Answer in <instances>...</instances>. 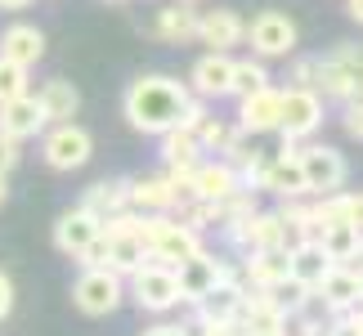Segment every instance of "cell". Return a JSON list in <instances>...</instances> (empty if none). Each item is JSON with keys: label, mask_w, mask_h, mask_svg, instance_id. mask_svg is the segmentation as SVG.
Listing matches in <instances>:
<instances>
[{"label": "cell", "mask_w": 363, "mask_h": 336, "mask_svg": "<svg viewBox=\"0 0 363 336\" xmlns=\"http://www.w3.org/2000/svg\"><path fill=\"white\" fill-rule=\"evenodd\" d=\"M32 0H0V9H27Z\"/></svg>", "instance_id": "cell-42"}, {"label": "cell", "mask_w": 363, "mask_h": 336, "mask_svg": "<svg viewBox=\"0 0 363 336\" xmlns=\"http://www.w3.org/2000/svg\"><path fill=\"white\" fill-rule=\"evenodd\" d=\"M291 274V260H287V247H269V251H247V264H242V278L247 287H274L278 278Z\"/></svg>", "instance_id": "cell-24"}, {"label": "cell", "mask_w": 363, "mask_h": 336, "mask_svg": "<svg viewBox=\"0 0 363 336\" xmlns=\"http://www.w3.org/2000/svg\"><path fill=\"white\" fill-rule=\"evenodd\" d=\"M238 189H242V175L233 171L225 157L193 166V193H198L202 202H225V198H233Z\"/></svg>", "instance_id": "cell-17"}, {"label": "cell", "mask_w": 363, "mask_h": 336, "mask_svg": "<svg viewBox=\"0 0 363 336\" xmlns=\"http://www.w3.org/2000/svg\"><path fill=\"white\" fill-rule=\"evenodd\" d=\"M130 206L135 211H175L179 189L171 175H135L130 179Z\"/></svg>", "instance_id": "cell-19"}, {"label": "cell", "mask_w": 363, "mask_h": 336, "mask_svg": "<svg viewBox=\"0 0 363 336\" xmlns=\"http://www.w3.org/2000/svg\"><path fill=\"white\" fill-rule=\"evenodd\" d=\"M99 233H104V224L94 220L86 206H77V211H63L59 224H54V247H59L67 260H81V251H86Z\"/></svg>", "instance_id": "cell-12"}, {"label": "cell", "mask_w": 363, "mask_h": 336, "mask_svg": "<svg viewBox=\"0 0 363 336\" xmlns=\"http://www.w3.org/2000/svg\"><path fill=\"white\" fill-rule=\"evenodd\" d=\"M189 99H193V90L184 81L152 72V77H135L130 86H125L121 112L139 135H162V130H171V125H179Z\"/></svg>", "instance_id": "cell-1"}, {"label": "cell", "mask_w": 363, "mask_h": 336, "mask_svg": "<svg viewBox=\"0 0 363 336\" xmlns=\"http://www.w3.org/2000/svg\"><path fill=\"white\" fill-rule=\"evenodd\" d=\"M269 86V72H264V63L260 59H242V63H233V90L229 94H256V90H264Z\"/></svg>", "instance_id": "cell-30"}, {"label": "cell", "mask_w": 363, "mask_h": 336, "mask_svg": "<svg viewBox=\"0 0 363 336\" xmlns=\"http://www.w3.org/2000/svg\"><path fill=\"white\" fill-rule=\"evenodd\" d=\"M81 264H86V269H108V233H99L86 251H81Z\"/></svg>", "instance_id": "cell-33"}, {"label": "cell", "mask_w": 363, "mask_h": 336, "mask_svg": "<svg viewBox=\"0 0 363 336\" xmlns=\"http://www.w3.org/2000/svg\"><path fill=\"white\" fill-rule=\"evenodd\" d=\"M5 198H9V184H5V175H0V206H5Z\"/></svg>", "instance_id": "cell-43"}, {"label": "cell", "mask_w": 363, "mask_h": 336, "mask_svg": "<svg viewBox=\"0 0 363 336\" xmlns=\"http://www.w3.org/2000/svg\"><path fill=\"white\" fill-rule=\"evenodd\" d=\"M345 220L363 229V193H345Z\"/></svg>", "instance_id": "cell-39"}, {"label": "cell", "mask_w": 363, "mask_h": 336, "mask_svg": "<svg viewBox=\"0 0 363 336\" xmlns=\"http://www.w3.org/2000/svg\"><path fill=\"white\" fill-rule=\"evenodd\" d=\"M314 291H318V301H323L332 314H345V310H354V305H363L359 301V274L345 269V264H332Z\"/></svg>", "instance_id": "cell-21"}, {"label": "cell", "mask_w": 363, "mask_h": 336, "mask_svg": "<svg viewBox=\"0 0 363 336\" xmlns=\"http://www.w3.org/2000/svg\"><path fill=\"white\" fill-rule=\"evenodd\" d=\"M0 54L13 63H23V67H36L40 59H45V32L32 23H13L0 32Z\"/></svg>", "instance_id": "cell-20"}, {"label": "cell", "mask_w": 363, "mask_h": 336, "mask_svg": "<svg viewBox=\"0 0 363 336\" xmlns=\"http://www.w3.org/2000/svg\"><path fill=\"white\" fill-rule=\"evenodd\" d=\"M157 40H171V45H189V40H198V9L189 5V0H175V5L157 9V18L148 27Z\"/></svg>", "instance_id": "cell-18"}, {"label": "cell", "mask_w": 363, "mask_h": 336, "mask_svg": "<svg viewBox=\"0 0 363 336\" xmlns=\"http://www.w3.org/2000/svg\"><path fill=\"white\" fill-rule=\"evenodd\" d=\"M359 301H363V269H359Z\"/></svg>", "instance_id": "cell-44"}, {"label": "cell", "mask_w": 363, "mask_h": 336, "mask_svg": "<svg viewBox=\"0 0 363 336\" xmlns=\"http://www.w3.org/2000/svg\"><path fill=\"white\" fill-rule=\"evenodd\" d=\"M189 90L198 94V99H225V94L233 90V59H229V50L202 54V59L193 63V72H189Z\"/></svg>", "instance_id": "cell-10"}, {"label": "cell", "mask_w": 363, "mask_h": 336, "mask_svg": "<svg viewBox=\"0 0 363 336\" xmlns=\"http://www.w3.org/2000/svg\"><path fill=\"white\" fill-rule=\"evenodd\" d=\"M345 135L363 144V99H350V103H345Z\"/></svg>", "instance_id": "cell-35"}, {"label": "cell", "mask_w": 363, "mask_h": 336, "mask_svg": "<svg viewBox=\"0 0 363 336\" xmlns=\"http://www.w3.org/2000/svg\"><path fill=\"white\" fill-rule=\"evenodd\" d=\"M260 189H269V193H278V198H305V171H301V157L296 152H283L278 148L274 152V162H269V171H264V179H260Z\"/></svg>", "instance_id": "cell-22"}, {"label": "cell", "mask_w": 363, "mask_h": 336, "mask_svg": "<svg viewBox=\"0 0 363 336\" xmlns=\"http://www.w3.org/2000/svg\"><path fill=\"white\" fill-rule=\"evenodd\" d=\"M36 99H40V108H45V121L50 125L54 121H72L77 112H81V94H77L72 81H45Z\"/></svg>", "instance_id": "cell-28"}, {"label": "cell", "mask_w": 363, "mask_h": 336, "mask_svg": "<svg viewBox=\"0 0 363 336\" xmlns=\"http://www.w3.org/2000/svg\"><path fill=\"white\" fill-rule=\"evenodd\" d=\"M144 260H148V247L139 233H108V269L113 274L130 278Z\"/></svg>", "instance_id": "cell-27"}, {"label": "cell", "mask_w": 363, "mask_h": 336, "mask_svg": "<svg viewBox=\"0 0 363 336\" xmlns=\"http://www.w3.org/2000/svg\"><path fill=\"white\" fill-rule=\"evenodd\" d=\"M144 336H179V323H152Z\"/></svg>", "instance_id": "cell-40"}, {"label": "cell", "mask_w": 363, "mask_h": 336, "mask_svg": "<svg viewBox=\"0 0 363 336\" xmlns=\"http://www.w3.org/2000/svg\"><path fill=\"white\" fill-rule=\"evenodd\" d=\"M27 72H32V67H23V63H13V59L0 54V103L27 94Z\"/></svg>", "instance_id": "cell-32"}, {"label": "cell", "mask_w": 363, "mask_h": 336, "mask_svg": "<svg viewBox=\"0 0 363 336\" xmlns=\"http://www.w3.org/2000/svg\"><path fill=\"white\" fill-rule=\"evenodd\" d=\"M130 301L144 314H166V310H175V305H184V301H179V278H175V269H171V264L144 260L130 274Z\"/></svg>", "instance_id": "cell-4"}, {"label": "cell", "mask_w": 363, "mask_h": 336, "mask_svg": "<svg viewBox=\"0 0 363 336\" xmlns=\"http://www.w3.org/2000/svg\"><path fill=\"white\" fill-rule=\"evenodd\" d=\"M189 5H198V0H189Z\"/></svg>", "instance_id": "cell-45"}, {"label": "cell", "mask_w": 363, "mask_h": 336, "mask_svg": "<svg viewBox=\"0 0 363 336\" xmlns=\"http://www.w3.org/2000/svg\"><path fill=\"white\" fill-rule=\"evenodd\" d=\"M247 40L260 59H287V54L296 50V23H291L283 9H264L247 23Z\"/></svg>", "instance_id": "cell-6"}, {"label": "cell", "mask_w": 363, "mask_h": 336, "mask_svg": "<svg viewBox=\"0 0 363 336\" xmlns=\"http://www.w3.org/2000/svg\"><path fill=\"white\" fill-rule=\"evenodd\" d=\"M18 157H23V148H18V139L13 135H5L0 130V175H9L13 166H18Z\"/></svg>", "instance_id": "cell-34"}, {"label": "cell", "mask_w": 363, "mask_h": 336, "mask_svg": "<svg viewBox=\"0 0 363 336\" xmlns=\"http://www.w3.org/2000/svg\"><path fill=\"white\" fill-rule=\"evenodd\" d=\"M314 72H318V59H296L291 63V86H310L314 90Z\"/></svg>", "instance_id": "cell-36"}, {"label": "cell", "mask_w": 363, "mask_h": 336, "mask_svg": "<svg viewBox=\"0 0 363 336\" xmlns=\"http://www.w3.org/2000/svg\"><path fill=\"white\" fill-rule=\"evenodd\" d=\"M287 260H291V278H301L305 287H318L323 283V274L332 269V256L323 251V242L318 237H305V242H296L287 251Z\"/></svg>", "instance_id": "cell-26"}, {"label": "cell", "mask_w": 363, "mask_h": 336, "mask_svg": "<svg viewBox=\"0 0 363 336\" xmlns=\"http://www.w3.org/2000/svg\"><path fill=\"white\" fill-rule=\"evenodd\" d=\"M264 291L274 296V305H278L283 314H296L301 305L310 301V291H314V287H305L301 278H291V274H287V278H278V283H274V287H264Z\"/></svg>", "instance_id": "cell-29"}, {"label": "cell", "mask_w": 363, "mask_h": 336, "mask_svg": "<svg viewBox=\"0 0 363 336\" xmlns=\"http://www.w3.org/2000/svg\"><path fill=\"white\" fill-rule=\"evenodd\" d=\"M113 5H121V0H113Z\"/></svg>", "instance_id": "cell-46"}, {"label": "cell", "mask_w": 363, "mask_h": 336, "mask_svg": "<svg viewBox=\"0 0 363 336\" xmlns=\"http://www.w3.org/2000/svg\"><path fill=\"white\" fill-rule=\"evenodd\" d=\"M179 336H211V323H206V318H202L198 310H193V314L184 318V323H179Z\"/></svg>", "instance_id": "cell-37"}, {"label": "cell", "mask_w": 363, "mask_h": 336, "mask_svg": "<svg viewBox=\"0 0 363 336\" xmlns=\"http://www.w3.org/2000/svg\"><path fill=\"white\" fill-rule=\"evenodd\" d=\"M278 117H283V90H256V94H242V108H238V125L251 135H269L278 130Z\"/></svg>", "instance_id": "cell-16"}, {"label": "cell", "mask_w": 363, "mask_h": 336, "mask_svg": "<svg viewBox=\"0 0 363 336\" xmlns=\"http://www.w3.org/2000/svg\"><path fill=\"white\" fill-rule=\"evenodd\" d=\"M296 157H301V171H305V189H310L314 198L337 193L345 184V175H350L345 157H341L337 148H328V144H310V148H301Z\"/></svg>", "instance_id": "cell-8"}, {"label": "cell", "mask_w": 363, "mask_h": 336, "mask_svg": "<svg viewBox=\"0 0 363 336\" xmlns=\"http://www.w3.org/2000/svg\"><path fill=\"white\" fill-rule=\"evenodd\" d=\"M13 314V283H9V274L0 269V323Z\"/></svg>", "instance_id": "cell-38"}, {"label": "cell", "mask_w": 363, "mask_h": 336, "mask_svg": "<svg viewBox=\"0 0 363 336\" xmlns=\"http://www.w3.org/2000/svg\"><path fill=\"white\" fill-rule=\"evenodd\" d=\"M242 296H247V278L238 274V269H229L220 283L206 291V296L193 305L206 323H225V318H238V310H242Z\"/></svg>", "instance_id": "cell-11"}, {"label": "cell", "mask_w": 363, "mask_h": 336, "mask_svg": "<svg viewBox=\"0 0 363 336\" xmlns=\"http://www.w3.org/2000/svg\"><path fill=\"white\" fill-rule=\"evenodd\" d=\"M318 242L332 256V264H345V269H363V229L350 220H337V224H323L318 229Z\"/></svg>", "instance_id": "cell-14"}, {"label": "cell", "mask_w": 363, "mask_h": 336, "mask_svg": "<svg viewBox=\"0 0 363 336\" xmlns=\"http://www.w3.org/2000/svg\"><path fill=\"white\" fill-rule=\"evenodd\" d=\"M345 9H350V18L363 27V0H345Z\"/></svg>", "instance_id": "cell-41"}, {"label": "cell", "mask_w": 363, "mask_h": 336, "mask_svg": "<svg viewBox=\"0 0 363 336\" xmlns=\"http://www.w3.org/2000/svg\"><path fill=\"white\" fill-rule=\"evenodd\" d=\"M198 40L211 50H233L247 40V23L233 9H202L198 13Z\"/></svg>", "instance_id": "cell-15"}, {"label": "cell", "mask_w": 363, "mask_h": 336, "mask_svg": "<svg viewBox=\"0 0 363 336\" xmlns=\"http://www.w3.org/2000/svg\"><path fill=\"white\" fill-rule=\"evenodd\" d=\"M323 125V94L310 86H287L283 90V117H278V135L310 139Z\"/></svg>", "instance_id": "cell-7"}, {"label": "cell", "mask_w": 363, "mask_h": 336, "mask_svg": "<svg viewBox=\"0 0 363 336\" xmlns=\"http://www.w3.org/2000/svg\"><path fill=\"white\" fill-rule=\"evenodd\" d=\"M45 108H40L36 94H18V99H9V103H0V130L13 135L23 144V139H36V135H45Z\"/></svg>", "instance_id": "cell-13"}, {"label": "cell", "mask_w": 363, "mask_h": 336, "mask_svg": "<svg viewBox=\"0 0 363 336\" xmlns=\"http://www.w3.org/2000/svg\"><path fill=\"white\" fill-rule=\"evenodd\" d=\"M225 274H229V264H225V260H216L206 247H202V251H193L189 260H179V264H175L179 301H184V305H198V301H202V296H206V291H211Z\"/></svg>", "instance_id": "cell-9"}, {"label": "cell", "mask_w": 363, "mask_h": 336, "mask_svg": "<svg viewBox=\"0 0 363 336\" xmlns=\"http://www.w3.org/2000/svg\"><path fill=\"white\" fill-rule=\"evenodd\" d=\"M314 90H323V99H363V45H337L328 59H318Z\"/></svg>", "instance_id": "cell-2"}, {"label": "cell", "mask_w": 363, "mask_h": 336, "mask_svg": "<svg viewBox=\"0 0 363 336\" xmlns=\"http://www.w3.org/2000/svg\"><path fill=\"white\" fill-rule=\"evenodd\" d=\"M193 135H198L202 152H225V148H229V139H233V125L216 121V117H202L198 125H193Z\"/></svg>", "instance_id": "cell-31"}, {"label": "cell", "mask_w": 363, "mask_h": 336, "mask_svg": "<svg viewBox=\"0 0 363 336\" xmlns=\"http://www.w3.org/2000/svg\"><path fill=\"white\" fill-rule=\"evenodd\" d=\"M162 162L166 171H193V166L202 162V144L198 135L189 130V125H171V130H162Z\"/></svg>", "instance_id": "cell-23"}, {"label": "cell", "mask_w": 363, "mask_h": 336, "mask_svg": "<svg viewBox=\"0 0 363 336\" xmlns=\"http://www.w3.org/2000/svg\"><path fill=\"white\" fill-rule=\"evenodd\" d=\"M125 301V283L113 269H81V278L72 283V305L86 318H108Z\"/></svg>", "instance_id": "cell-5"}, {"label": "cell", "mask_w": 363, "mask_h": 336, "mask_svg": "<svg viewBox=\"0 0 363 336\" xmlns=\"http://www.w3.org/2000/svg\"><path fill=\"white\" fill-rule=\"evenodd\" d=\"M40 157L50 171H81L94 157V135L77 121H54L40 139Z\"/></svg>", "instance_id": "cell-3"}, {"label": "cell", "mask_w": 363, "mask_h": 336, "mask_svg": "<svg viewBox=\"0 0 363 336\" xmlns=\"http://www.w3.org/2000/svg\"><path fill=\"white\" fill-rule=\"evenodd\" d=\"M81 206L104 224L108 215H117V211L130 206V179H99V184H90L86 198H81Z\"/></svg>", "instance_id": "cell-25"}]
</instances>
